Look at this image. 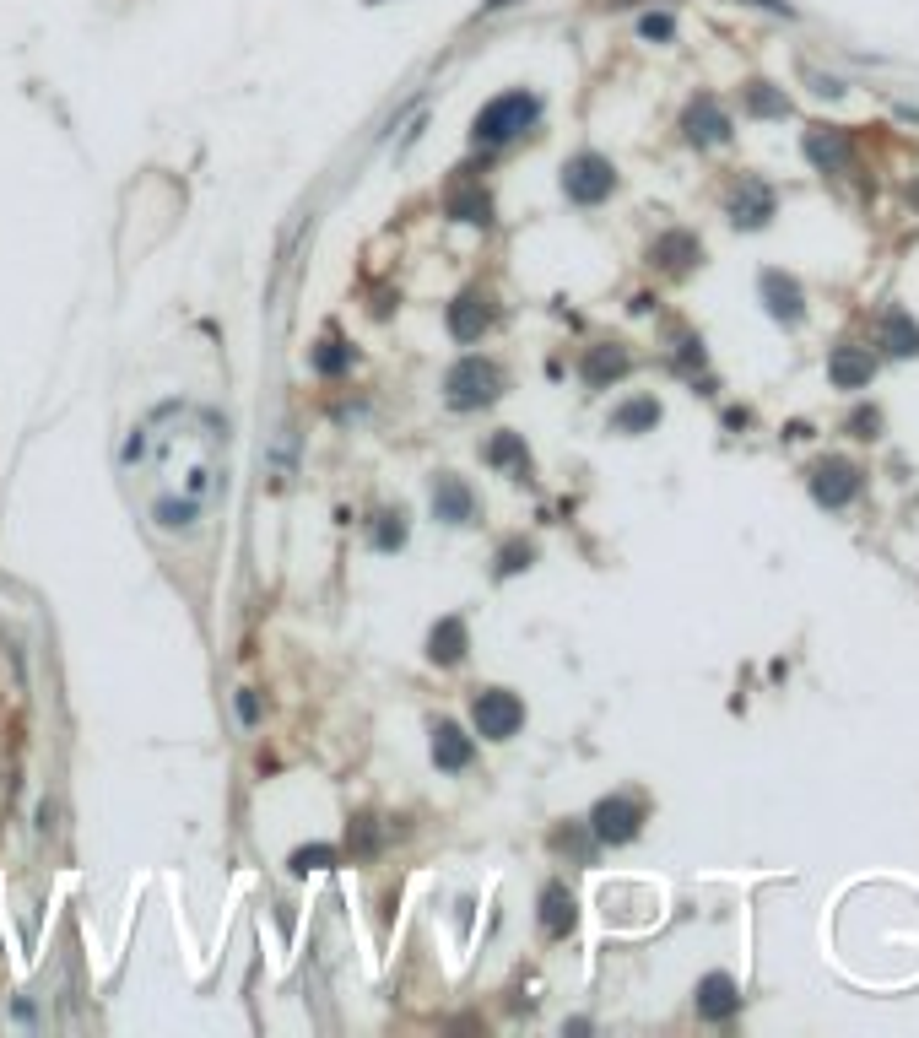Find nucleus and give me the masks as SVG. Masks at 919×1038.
I'll return each instance as SVG.
<instances>
[{
	"label": "nucleus",
	"mask_w": 919,
	"mask_h": 1038,
	"mask_svg": "<svg viewBox=\"0 0 919 1038\" xmlns=\"http://www.w3.org/2000/svg\"><path fill=\"white\" fill-rule=\"evenodd\" d=\"M168 422V433L146 438L141 455H152V476H157V492H152V519L163 530H184L201 519V509L217 498L222 487V422L206 417V411H157Z\"/></svg>",
	"instance_id": "1"
},
{
	"label": "nucleus",
	"mask_w": 919,
	"mask_h": 1038,
	"mask_svg": "<svg viewBox=\"0 0 919 1038\" xmlns=\"http://www.w3.org/2000/svg\"><path fill=\"white\" fill-rule=\"evenodd\" d=\"M536 119H541V98H536V92H525V87L498 92L492 103H482V109H476V119H471V141H476V146H503V141L525 136Z\"/></svg>",
	"instance_id": "2"
},
{
	"label": "nucleus",
	"mask_w": 919,
	"mask_h": 1038,
	"mask_svg": "<svg viewBox=\"0 0 919 1038\" xmlns=\"http://www.w3.org/2000/svg\"><path fill=\"white\" fill-rule=\"evenodd\" d=\"M498 395H503V368L487 363V357H460V363L444 374V401L455 411L492 406Z\"/></svg>",
	"instance_id": "3"
},
{
	"label": "nucleus",
	"mask_w": 919,
	"mask_h": 1038,
	"mask_svg": "<svg viewBox=\"0 0 919 1038\" xmlns=\"http://www.w3.org/2000/svg\"><path fill=\"white\" fill-rule=\"evenodd\" d=\"M611 190H617V168H611L601 152H579V157L563 163V195L574 206H601Z\"/></svg>",
	"instance_id": "4"
},
{
	"label": "nucleus",
	"mask_w": 919,
	"mask_h": 1038,
	"mask_svg": "<svg viewBox=\"0 0 919 1038\" xmlns=\"http://www.w3.org/2000/svg\"><path fill=\"white\" fill-rule=\"evenodd\" d=\"M471 720H476V736L487 741H509L519 725H525V703L514 698L509 687H482L471 698Z\"/></svg>",
	"instance_id": "5"
},
{
	"label": "nucleus",
	"mask_w": 919,
	"mask_h": 1038,
	"mask_svg": "<svg viewBox=\"0 0 919 1038\" xmlns=\"http://www.w3.org/2000/svg\"><path fill=\"white\" fill-rule=\"evenodd\" d=\"M806 482H811V498H817L822 509H849V503L860 498L865 476H860V465H849L844 455H828V460L811 465Z\"/></svg>",
	"instance_id": "6"
},
{
	"label": "nucleus",
	"mask_w": 919,
	"mask_h": 1038,
	"mask_svg": "<svg viewBox=\"0 0 919 1038\" xmlns=\"http://www.w3.org/2000/svg\"><path fill=\"white\" fill-rule=\"evenodd\" d=\"M638 828H644V806L633 795H606L590 811V838L595 844H633Z\"/></svg>",
	"instance_id": "7"
},
{
	"label": "nucleus",
	"mask_w": 919,
	"mask_h": 1038,
	"mask_svg": "<svg viewBox=\"0 0 919 1038\" xmlns=\"http://www.w3.org/2000/svg\"><path fill=\"white\" fill-rule=\"evenodd\" d=\"M757 292H763V309L779 319V325H801L806 319V287L795 282L790 271H763L757 276Z\"/></svg>",
	"instance_id": "8"
},
{
	"label": "nucleus",
	"mask_w": 919,
	"mask_h": 1038,
	"mask_svg": "<svg viewBox=\"0 0 919 1038\" xmlns=\"http://www.w3.org/2000/svg\"><path fill=\"white\" fill-rule=\"evenodd\" d=\"M682 130H687L692 146H725L730 141V114L719 109L714 92H698V98L687 103V114H682Z\"/></svg>",
	"instance_id": "9"
},
{
	"label": "nucleus",
	"mask_w": 919,
	"mask_h": 1038,
	"mask_svg": "<svg viewBox=\"0 0 919 1038\" xmlns=\"http://www.w3.org/2000/svg\"><path fill=\"white\" fill-rule=\"evenodd\" d=\"M774 190H768L763 179H741L736 184V195H730V222H736L741 233H752V228H768L774 222Z\"/></svg>",
	"instance_id": "10"
},
{
	"label": "nucleus",
	"mask_w": 919,
	"mask_h": 1038,
	"mask_svg": "<svg viewBox=\"0 0 919 1038\" xmlns=\"http://www.w3.org/2000/svg\"><path fill=\"white\" fill-rule=\"evenodd\" d=\"M801 152H806V163H817L822 173H844L849 168V130H838V125H806Z\"/></svg>",
	"instance_id": "11"
},
{
	"label": "nucleus",
	"mask_w": 919,
	"mask_h": 1038,
	"mask_svg": "<svg viewBox=\"0 0 919 1038\" xmlns=\"http://www.w3.org/2000/svg\"><path fill=\"white\" fill-rule=\"evenodd\" d=\"M692 1006H698L703 1022H730L741 1011V990L730 974H703L698 990H692Z\"/></svg>",
	"instance_id": "12"
},
{
	"label": "nucleus",
	"mask_w": 919,
	"mask_h": 1038,
	"mask_svg": "<svg viewBox=\"0 0 919 1038\" xmlns=\"http://www.w3.org/2000/svg\"><path fill=\"white\" fill-rule=\"evenodd\" d=\"M828 379H833V390H865L876 379V352H865V346H833Z\"/></svg>",
	"instance_id": "13"
},
{
	"label": "nucleus",
	"mask_w": 919,
	"mask_h": 1038,
	"mask_svg": "<svg viewBox=\"0 0 919 1038\" xmlns=\"http://www.w3.org/2000/svg\"><path fill=\"white\" fill-rule=\"evenodd\" d=\"M487 325H492V303L482 292H460V298L449 303V336L455 341H482Z\"/></svg>",
	"instance_id": "14"
},
{
	"label": "nucleus",
	"mask_w": 919,
	"mask_h": 1038,
	"mask_svg": "<svg viewBox=\"0 0 919 1038\" xmlns=\"http://www.w3.org/2000/svg\"><path fill=\"white\" fill-rule=\"evenodd\" d=\"M471 757H476V747H471V736H465L455 720H438V725H433V763L444 768V774H460V768H471Z\"/></svg>",
	"instance_id": "15"
},
{
	"label": "nucleus",
	"mask_w": 919,
	"mask_h": 1038,
	"mask_svg": "<svg viewBox=\"0 0 919 1038\" xmlns=\"http://www.w3.org/2000/svg\"><path fill=\"white\" fill-rule=\"evenodd\" d=\"M574 925H579V903H574V893H568L563 882H546V887H541V930L563 941Z\"/></svg>",
	"instance_id": "16"
},
{
	"label": "nucleus",
	"mask_w": 919,
	"mask_h": 1038,
	"mask_svg": "<svg viewBox=\"0 0 919 1038\" xmlns=\"http://www.w3.org/2000/svg\"><path fill=\"white\" fill-rule=\"evenodd\" d=\"M628 368H633V357L622 352V346H611V341H601V346H590V352H584V384H590V390L617 384Z\"/></svg>",
	"instance_id": "17"
},
{
	"label": "nucleus",
	"mask_w": 919,
	"mask_h": 1038,
	"mask_svg": "<svg viewBox=\"0 0 919 1038\" xmlns=\"http://www.w3.org/2000/svg\"><path fill=\"white\" fill-rule=\"evenodd\" d=\"M649 260H655L660 271L682 276V271H692V265L703 260V244H698L692 233H660V238H655V249H649Z\"/></svg>",
	"instance_id": "18"
},
{
	"label": "nucleus",
	"mask_w": 919,
	"mask_h": 1038,
	"mask_svg": "<svg viewBox=\"0 0 919 1038\" xmlns=\"http://www.w3.org/2000/svg\"><path fill=\"white\" fill-rule=\"evenodd\" d=\"M433 514L444 519V525H465V519L476 514V498H471V487L460 482V476H438L433 482Z\"/></svg>",
	"instance_id": "19"
},
{
	"label": "nucleus",
	"mask_w": 919,
	"mask_h": 1038,
	"mask_svg": "<svg viewBox=\"0 0 919 1038\" xmlns=\"http://www.w3.org/2000/svg\"><path fill=\"white\" fill-rule=\"evenodd\" d=\"M465 649H471V628H465L460 617H444L438 628L428 633V660L433 665H460Z\"/></svg>",
	"instance_id": "20"
},
{
	"label": "nucleus",
	"mask_w": 919,
	"mask_h": 1038,
	"mask_svg": "<svg viewBox=\"0 0 919 1038\" xmlns=\"http://www.w3.org/2000/svg\"><path fill=\"white\" fill-rule=\"evenodd\" d=\"M882 346H887L892 357H919V325H914L909 309H887V319H882Z\"/></svg>",
	"instance_id": "21"
},
{
	"label": "nucleus",
	"mask_w": 919,
	"mask_h": 1038,
	"mask_svg": "<svg viewBox=\"0 0 919 1038\" xmlns=\"http://www.w3.org/2000/svg\"><path fill=\"white\" fill-rule=\"evenodd\" d=\"M655 422H660V401H655V395H638V401L611 411V428H617V433H649Z\"/></svg>",
	"instance_id": "22"
},
{
	"label": "nucleus",
	"mask_w": 919,
	"mask_h": 1038,
	"mask_svg": "<svg viewBox=\"0 0 919 1038\" xmlns=\"http://www.w3.org/2000/svg\"><path fill=\"white\" fill-rule=\"evenodd\" d=\"M482 460L498 465V471H525V465H530L525 438H519V433H498V438H492V444L482 449Z\"/></svg>",
	"instance_id": "23"
},
{
	"label": "nucleus",
	"mask_w": 919,
	"mask_h": 1038,
	"mask_svg": "<svg viewBox=\"0 0 919 1038\" xmlns=\"http://www.w3.org/2000/svg\"><path fill=\"white\" fill-rule=\"evenodd\" d=\"M747 109L757 119H790V98L774 82H747Z\"/></svg>",
	"instance_id": "24"
},
{
	"label": "nucleus",
	"mask_w": 919,
	"mask_h": 1038,
	"mask_svg": "<svg viewBox=\"0 0 919 1038\" xmlns=\"http://www.w3.org/2000/svg\"><path fill=\"white\" fill-rule=\"evenodd\" d=\"M449 217H460V222H492V201H487V190H455L449 195Z\"/></svg>",
	"instance_id": "25"
},
{
	"label": "nucleus",
	"mask_w": 919,
	"mask_h": 1038,
	"mask_svg": "<svg viewBox=\"0 0 919 1038\" xmlns=\"http://www.w3.org/2000/svg\"><path fill=\"white\" fill-rule=\"evenodd\" d=\"M336 860H341V855H336L330 844H303V849H292V860H287V865H292L298 876H309V871H330Z\"/></svg>",
	"instance_id": "26"
},
{
	"label": "nucleus",
	"mask_w": 919,
	"mask_h": 1038,
	"mask_svg": "<svg viewBox=\"0 0 919 1038\" xmlns=\"http://www.w3.org/2000/svg\"><path fill=\"white\" fill-rule=\"evenodd\" d=\"M374 547L379 552H401L406 547V514L395 509V514H379V525H374Z\"/></svg>",
	"instance_id": "27"
},
{
	"label": "nucleus",
	"mask_w": 919,
	"mask_h": 1038,
	"mask_svg": "<svg viewBox=\"0 0 919 1038\" xmlns=\"http://www.w3.org/2000/svg\"><path fill=\"white\" fill-rule=\"evenodd\" d=\"M638 38H649V44H671V38H676V17H671V11H644V17H638Z\"/></svg>",
	"instance_id": "28"
},
{
	"label": "nucleus",
	"mask_w": 919,
	"mask_h": 1038,
	"mask_svg": "<svg viewBox=\"0 0 919 1038\" xmlns=\"http://www.w3.org/2000/svg\"><path fill=\"white\" fill-rule=\"evenodd\" d=\"M346 363H352V352H346L341 341H319L314 346V368H319V374H341Z\"/></svg>",
	"instance_id": "29"
},
{
	"label": "nucleus",
	"mask_w": 919,
	"mask_h": 1038,
	"mask_svg": "<svg viewBox=\"0 0 919 1038\" xmlns=\"http://www.w3.org/2000/svg\"><path fill=\"white\" fill-rule=\"evenodd\" d=\"M536 563V547H525V541H509V547L498 552V574L509 579V574H519V568H530Z\"/></svg>",
	"instance_id": "30"
},
{
	"label": "nucleus",
	"mask_w": 919,
	"mask_h": 1038,
	"mask_svg": "<svg viewBox=\"0 0 919 1038\" xmlns=\"http://www.w3.org/2000/svg\"><path fill=\"white\" fill-rule=\"evenodd\" d=\"M849 433L865 438V444H871V438H882V411H876V406H860L855 417H849Z\"/></svg>",
	"instance_id": "31"
},
{
	"label": "nucleus",
	"mask_w": 919,
	"mask_h": 1038,
	"mask_svg": "<svg viewBox=\"0 0 919 1038\" xmlns=\"http://www.w3.org/2000/svg\"><path fill=\"white\" fill-rule=\"evenodd\" d=\"M238 720H244V725L260 720V698H255V692H238Z\"/></svg>",
	"instance_id": "32"
},
{
	"label": "nucleus",
	"mask_w": 919,
	"mask_h": 1038,
	"mask_svg": "<svg viewBox=\"0 0 919 1038\" xmlns=\"http://www.w3.org/2000/svg\"><path fill=\"white\" fill-rule=\"evenodd\" d=\"M811 76V87L822 92V98H844V82H833V76H817V71H806Z\"/></svg>",
	"instance_id": "33"
},
{
	"label": "nucleus",
	"mask_w": 919,
	"mask_h": 1038,
	"mask_svg": "<svg viewBox=\"0 0 919 1038\" xmlns=\"http://www.w3.org/2000/svg\"><path fill=\"white\" fill-rule=\"evenodd\" d=\"M676 363H682V368H703V346L687 336V341H682V357H676Z\"/></svg>",
	"instance_id": "34"
},
{
	"label": "nucleus",
	"mask_w": 919,
	"mask_h": 1038,
	"mask_svg": "<svg viewBox=\"0 0 919 1038\" xmlns=\"http://www.w3.org/2000/svg\"><path fill=\"white\" fill-rule=\"evenodd\" d=\"M752 6H768V11H779V17H795L790 0H752Z\"/></svg>",
	"instance_id": "35"
},
{
	"label": "nucleus",
	"mask_w": 919,
	"mask_h": 1038,
	"mask_svg": "<svg viewBox=\"0 0 919 1038\" xmlns=\"http://www.w3.org/2000/svg\"><path fill=\"white\" fill-rule=\"evenodd\" d=\"M503 6H509V0H482V11H503Z\"/></svg>",
	"instance_id": "36"
},
{
	"label": "nucleus",
	"mask_w": 919,
	"mask_h": 1038,
	"mask_svg": "<svg viewBox=\"0 0 919 1038\" xmlns=\"http://www.w3.org/2000/svg\"><path fill=\"white\" fill-rule=\"evenodd\" d=\"M368 6H384V0H368Z\"/></svg>",
	"instance_id": "37"
}]
</instances>
